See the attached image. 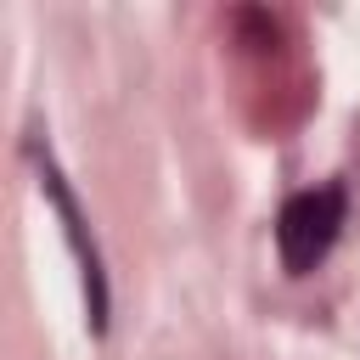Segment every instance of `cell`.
Wrapping results in <instances>:
<instances>
[{"instance_id":"6da1fadb","label":"cell","mask_w":360,"mask_h":360,"mask_svg":"<svg viewBox=\"0 0 360 360\" xmlns=\"http://www.w3.org/2000/svg\"><path fill=\"white\" fill-rule=\"evenodd\" d=\"M338 231H343V191H338V186H315V191L287 197V208H281V219H276L281 264H287L292 276L315 270V264L332 253Z\"/></svg>"}]
</instances>
